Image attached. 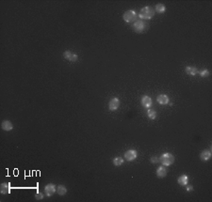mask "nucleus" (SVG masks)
I'll use <instances>...</instances> for the list:
<instances>
[{
	"label": "nucleus",
	"mask_w": 212,
	"mask_h": 202,
	"mask_svg": "<svg viewBox=\"0 0 212 202\" xmlns=\"http://www.w3.org/2000/svg\"><path fill=\"white\" fill-rule=\"evenodd\" d=\"M155 13H156V11H155L154 8L153 7H150V6H147V7L142 8V9L140 10V13H139L138 16L141 19L149 20V19L154 17Z\"/></svg>",
	"instance_id": "1"
},
{
	"label": "nucleus",
	"mask_w": 212,
	"mask_h": 202,
	"mask_svg": "<svg viewBox=\"0 0 212 202\" xmlns=\"http://www.w3.org/2000/svg\"><path fill=\"white\" fill-rule=\"evenodd\" d=\"M160 162L165 166H169L174 163V156L170 152H164L160 157Z\"/></svg>",
	"instance_id": "2"
},
{
	"label": "nucleus",
	"mask_w": 212,
	"mask_h": 202,
	"mask_svg": "<svg viewBox=\"0 0 212 202\" xmlns=\"http://www.w3.org/2000/svg\"><path fill=\"white\" fill-rule=\"evenodd\" d=\"M137 17H138L137 12L133 10H126L123 15L124 21L126 22V23H133V22L137 21Z\"/></svg>",
	"instance_id": "3"
},
{
	"label": "nucleus",
	"mask_w": 212,
	"mask_h": 202,
	"mask_svg": "<svg viewBox=\"0 0 212 202\" xmlns=\"http://www.w3.org/2000/svg\"><path fill=\"white\" fill-rule=\"evenodd\" d=\"M132 27H133V29L135 32L142 33L146 29V27H147V24L144 23L142 20H137V21L134 22Z\"/></svg>",
	"instance_id": "4"
},
{
	"label": "nucleus",
	"mask_w": 212,
	"mask_h": 202,
	"mask_svg": "<svg viewBox=\"0 0 212 202\" xmlns=\"http://www.w3.org/2000/svg\"><path fill=\"white\" fill-rule=\"evenodd\" d=\"M120 106V101L118 98H112L108 102V109L111 111H115L119 108Z\"/></svg>",
	"instance_id": "5"
},
{
	"label": "nucleus",
	"mask_w": 212,
	"mask_h": 202,
	"mask_svg": "<svg viewBox=\"0 0 212 202\" xmlns=\"http://www.w3.org/2000/svg\"><path fill=\"white\" fill-rule=\"evenodd\" d=\"M137 156H138V152L135 150H129L125 152V158L127 161L135 160L137 158Z\"/></svg>",
	"instance_id": "6"
},
{
	"label": "nucleus",
	"mask_w": 212,
	"mask_h": 202,
	"mask_svg": "<svg viewBox=\"0 0 212 202\" xmlns=\"http://www.w3.org/2000/svg\"><path fill=\"white\" fill-rule=\"evenodd\" d=\"M141 105L143 106V107H145V108H150V107L152 106V104H153L152 99H151L147 95L142 96L141 100Z\"/></svg>",
	"instance_id": "7"
},
{
	"label": "nucleus",
	"mask_w": 212,
	"mask_h": 202,
	"mask_svg": "<svg viewBox=\"0 0 212 202\" xmlns=\"http://www.w3.org/2000/svg\"><path fill=\"white\" fill-rule=\"evenodd\" d=\"M63 57L65 59L69 60V61H72V62H75V61H76L77 59H78L77 55H76V54H73L70 51H65L63 53Z\"/></svg>",
	"instance_id": "8"
},
{
	"label": "nucleus",
	"mask_w": 212,
	"mask_h": 202,
	"mask_svg": "<svg viewBox=\"0 0 212 202\" xmlns=\"http://www.w3.org/2000/svg\"><path fill=\"white\" fill-rule=\"evenodd\" d=\"M44 191L46 192V196H51L52 194H54L55 192H57V189H56L55 184L48 183L47 185H45V187H44Z\"/></svg>",
	"instance_id": "9"
},
{
	"label": "nucleus",
	"mask_w": 212,
	"mask_h": 202,
	"mask_svg": "<svg viewBox=\"0 0 212 202\" xmlns=\"http://www.w3.org/2000/svg\"><path fill=\"white\" fill-rule=\"evenodd\" d=\"M10 190H11L10 183L3 182L1 184V186H0V191H1L2 195H7V194H10Z\"/></svg>",
	"instance_id": "10"
},
{
	"label": "nucleus",
	"mask_w": 212,
	"mask_h": 202,
	"mask_svg": "<svg viewBox=\"0 0 212 202\" xmlns=\"http://www.w3.org/2000/svg\"><path fill=\"white\" fill-rule=\"evenodd\" d=\"M157 101L160 104H162V105H165V104H169V97L165 95V94H160V95H158L157 98Z\"/></svg>",
	"instance_id": "11"
},
{
	"label": "nucleus",
	"mask_w": 212,
	"mask_h": 202,
	"mask_svg": "<svg viewBox=\"0 0 212 202\" xmlns=\"http://www.w3.org/2000/svg\"><path fill=\"white\" fill-rule=\"evenodd\" d=\"M210 158H211V151L210 150H205L200 153V159H201L202 161H204V162H206V161H209Z\"/></svg>",
	"instance_id": "12"
},
{
	"label": "nucleus",
	"mask_w": 212,
	"mask_h": 202,
	"mask_svg": "<svg viewBox=\"0 0 212 202\" xmlns=\"http://www.w3.org/2000/svg\"><path fill=\"white\" fill-rule=\"evenodd\" d=\"M167 168L165 167V166H160L157 167V176L158 178H164V177L167 175Z\"/></svg>",
	"instance_id": "13"
},
{
	"label": "nucleus",
	"mask_w": 212,
	"mask_h": 202,
	"mask_svg": "<svg viewBox=\"0 0 212 202\" xmlns=\"http://www.w3.org/2000/svg\"><path fill=\"white\" fill-rule=\"evenodd\" d=\"M1 128L4 131H11L13 129V125L10 121H4L1 123Z\"/></svg>",
	"instance_id": "14"
},
{
	"label": "nucleus",
	"mask_w": 212,
	"mask_h": 202,
	"mask_svg": "<svg viewBox=\"0 0 212 202\" xmlns=\"http://www.w3.org/2000/svg\"><path fill=\"white\" fill-rule=\"evenodd\" d=\"M185 72H186L187 75L194 76V75H197L199 71L197 70L196 67H192V66H189V67H187V68L185 69Z\"/></svg>",
	"instance_id": "15"
},
{
	"label": "nucleus",
	"mask_w": 212,
	"mask_h": 202,
	"mask_svg": "<svg viewBox=\"0 0 212 202\" xmlns=\"http://www.w3.org/2000/svg\"><path fill=\"white\" fill-rule=\"evenodd\" d=\"M188 181H189V177H188L187 175H181L180 177H178V179H177V182L178 184H180L182 185V186H186V185L188 184Z\"/></svg>",
	"instance_id": "16"
},
{
	"label": "nucleus",
	"mask_w": 212,
	"mask_h": 202,
	"mask_svg": "<svg viewBox=\"0 0 212 202\" xmlns=\"http://www.w3.org/2000/svg\"><path fill=\"white\" fill-rule=\"evenodd\" d=\"M165 10H166V7L161 3L157 4V6L155 7V11L158 12V13H164Z\"/></svg>",
	"instance_id": "17"
},
{
	"label": "nucleus",
	"mask_w": 212,
	"mask_h": 202,
	"mask_svg": "<svg viewBox=\"0 0 212 202\" xmlns=\"http://www.w3.org/2000/svg\"><path fill=\"white\" fill-rule=\"evenodd\" d=\"M57 193L59 194V196H64L65 194L67 193V188L64 186V185H59L57 187Z\"/></svg>",
	"instance_id": "18"
},
{
	"label": "nucleus",
	"mask_w": 212,
	"mask_h": 202,
	"mask_svg": "<svg viewBox=\"0 0 212 202\" xmlns=\"http://www.w3.org/2000/svg\"><path fill=\"white\" fill-rule=\"evenodd\" d=\"M147 116L150 119H155L157 118V112L154 109H150L148 108L147 110Z\"/></svg>",
	"instance_id": "19"
},
{
	"label": "nucleus",
	"mask_w": 212,
	"mask_h": 202,
	"mask_svg": "<svg viewBox=\"0 0 212 202\" xmlns=\"http://www.w3.org/2000/svg\"><path fill=\"white\" fill-rule=\"evenodd\" d=\"M124 164V159L122 157H116L113 159V164L116 166H122V164Z\"/></svg>",
	"instance_id": "20"
},
{
	"label": "nucleus",
	"mask_w": 212,
	"mask_h": 202,
	"mask_svg": "<svg viewBox=\"0 0 212 202\" xmlns=\"http://www.w3.org/2000/svg\"><path fill=\"white\" fill-rule=\"evenodd\" d=\"M198 73L200 75H201L202 77H207L209 75V70H202V71H200V72H198Z\"/></svg>",
	"instance_id": "21"
},
{
	"label": "nucleus",
	"mask_w": 212,
	"mask_h": 202,
	"mask_svg": "<svg viewBox=\"0 0 212 202\" xmlns=\"http://www.w3.org/2000/svg\"><path fill=\"white\" fill-rule=\"evenodd\" d=\"M43 193H37V194H36V195H35V199H37V200H42V199H43Z\"/></svg>",
	"instance_id": "22"
},
{
	"label": "nucleus",
	"mask_w": 212,
	"mask_h": 202,
	"mask_svg": "<svg viewBox=\"0 0 212 202\" xmlns=\"http://www.w3.org/2000/svg\"><path fill=\"white\" fill-rule=\"evenodd\" d=\"M151 162L154 163V164H157L160 162V158L158 157H156V156H153L152 158H151Z\"/></svg>",
	"instance_id": "23"
},
{
	"label": "nucleus",
	"mask_w": 212,
	"mask_h": 202,
	"mask_svg": "<svg viewBox=\"0 0 212 202\" xmlns=\"http://www.w3.org/2000/svg\"><path fill=\"white\" fill-rule=\"evenodd\" d=\"M186 186H187V191L191 192V191L193 190V186H192V185H188V184H187Z\"/></svg>",
	"instance_id": "24"
}]
</instances>
